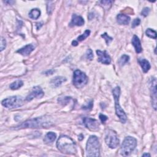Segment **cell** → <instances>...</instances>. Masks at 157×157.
<instances>
[{
    "instance_id": "6da1fadb",
    "label": "cell",
    "mask_w": 157,
    "mask_h": 157,
    "mask_svg": "<svg viewBox=\"0 0 157 157\" xmlns=\"http://www.w3.org/2000/svg\"><path fill=\"white\" fill-rule=\"evenodd\" d=\"M54 121L50 117L47 116L34 118L25 121L17 126L15 129L25 128H47L53 125Z\"/></svg>"
},
{
    "instance_id": "7a4b0ae2",
    "label": "cell",
    "mask_w": 157,
    "mask_h": 157,
    "mask_svg": "<svg viewBox=\"0 0 157 157\" xmlns=\"http://www.w3.org/2000/svg\"><path fill=\"white\" fill-rule=\"evenodd\" d=\"M58 149L63 153L74 155L77 152L76 145L73 139L67 136H61L57 142Z\"/></svg>"
},
{
    "instance_id": "3957f363",
    "label": "cell",
    "mask_w": 157,
    "mask_h": 157,
    "mask_svg": "<svg viewBox=\"0 0 157 157\" xmlns=\"http://www.w3.org/2000/svg\"><path fill=\"white\" fill-rule=\"evenodd\" d=\"M86 156H99L100 155V144L98 137L90 136L86 145Z\"/></svg>"
},
{
    "instance_id": "277c9868",
    "label": "cell",
    "mask_w": 157,
    "mask_h": 157,
    "mask_svg": "<svg viewBox=\"0 0 157 157\" xmlns=\"http://www.w3.org/2000/svg\"><path fill=\"white\" fill-rule=\"evenodd\" d=\"M113 97H114V101H115V109L117 116L119 118L120 121L122 124H125L127 117L125 114V112L123 110L120 105L119 103V99L120 95V86H116L112 90Z\"/></svg>"
},
{
    "instance_id": "5b68a950",
    "label": "cell",
    "mask_w": 157,
    "mask_h": 157,
    "mask_svg": "<svg viewBox=\"0 0 157 157\" xmlns=\"http://www.w3.org/2000/svg\"><path fill=\"white\" fill-rule=\"evenodd\" d=\"M137 146V141L134 137L127 136L125 138L121 144L120 149V154L122 156H127L131 155Z\"/></svg>"
},
{
    "instance_id": "8992f818",
    "label": "cell",
    "mask_w": 157,
    "mask_h": 157,
    "mask_svg": "<svg viewBox=\"0 0 157 157\" xmlns=\"http://www.w3.org/2000/svg\"><path fill=\"white\" fill-rule=\"evenodd\" d=\"M24 104L23 98L20 96H13L3 100L2 105L8 109H16L22 106Z\"/></svg>"
},
{
    "instance_id": "52a82bcc",
    "label": "cell",
    "mask_w": 157,
    "mask_h": 157,
    "mask_svg": "<svg viewBox=\"0 0 157 157\" xmlns=\"http://www.w3.org/2000/svg\"><path fill=\"white\" fill-rule=\"evenodd\" d=\"M88 82V77L79 69H77L73 74V84L77 89L84 87Z\"/></svg>"
},
{
    "instance_id": "ba28073f",
    "label": "cell",
    "mask_w": 157,
    "mask_h": 157,
    "mask_svg": "<svg viewBox=\"0 0 157 157\" xmlns=\"http://www.w3.org/2000/svg\"><path fill=\"white\" fill-rule=\"evenodd\" d=\"M105 142L110 149H116L119 145V139L117 134L114 130L108 129L106 134Z\"/></svg>"
},
{
    "instance_id": "9c48e42d",
    "label": "cell",
    "mask_w": 157,
    "mask_h": 157,
    "mask_svg": "<svg viewBox=\"0 0 157 157\" xmlns=\"http://www.w3.org/2000/svg\"><path fill=\"white\" fill-rule=\"evenodd\" d=\"M83 123L84 125L91 131H98L100 128V124L98 120L96 119L90 118V117H84L83 118Z\"/></svg>"
},
{
    "instance_id": "30bf717a",
    "label": "cell",
    "mask_w": 157,
    "mask_h": 157,
    "mask_svg": "<svg viewBox=\"0 0 157 157\" xmlns=\"http://www.w3.org/2000/svg\"><path fill=\"white\" fill-rule=\"evenodd\" d=\"M150 90L152 99V107L155 110H156V78H152L150 83Z\"/></svg>"
},
{
    "instance_id": "8fae6325",
    "label": "cell",
    "mask_w": 157,
    "mask_h": 157,
    "mask_svg": "<svg viewBox=\"0 0 157 157\" xmlns=\"http://www.w3.org/2000/svg\"><path fill=\"white\" fill-rule=\"evenodd\" d=\"M44 93L42 89L40 86H36L33 87L31 93L26 98V100L27 101H30L36 98H41L44 97Z\"/></svg>"
},
{
    "instance_id": "7c38bea8",
    "label": "cell",
    "mask_w": 157,
    "mask_h": 157,
    "mask_svg": "<svg viewBox=\"0 0 157 157\" xmlns=\"http://www.w3.org/2000/svg\"><path fill=\"white\" fill-rule=\"evenodd\" d=\"M97 54L98 57V61L99 62L104 65H109L110 63L111 58L106 50H97Z\"/></svg>"
},
{
    "instance_id": "4fadbf2b",
    "label": "cell",
    "mask_w": 157,
    "mask_h": 157,
    "mask_svg": "<svg viewBox=\"0 0 157 157\" xmlns=\"http://www.w3.org/2000/svg\"><path fill=\"white\" fill-rule=\"evenodd\" d=\"M34 48H35V47H34L33 44H28L23 47L22 48L19 49L17 51V53H19L20 55L26 57L29 55L34 50Z\"/></svg>"
},
{
    "instance_id": "5bb4252c",
    "label": "cell",
    "mask_w": 157,
    "mask_h": 157,
    "mask_svg": "<svg viewBox=\"0 0 157 157\" xmlns=\"http://www.w3.org/2000/svg\"><path fill=\"white\" fill-rule=\"evenodd\" d=\"M85 23L84 19L80 15H77L76 14H73L72 16V20L70 23L71 25L74 26H82Z\"/></svg>"
},
{
    "instance_id": "9a60e30c",
    "label": "cell",
    "mask_w": 157,
    "mask_h": 157,
    "mask_svg": "<svg viewBox=\"0 0 157 157\" xmlns=\"http://www.w3.org/2000/svg\"><path fill=\"white\" fill-rule=\"evenodd\" d=\"M132 44L134 47L136 53H137V54L141 53V52L142 51V48L141 46V41L136 35L133 36V38H132Z\"/></svg>"
},
{
    "instance_id": "2e32d148",
    "label": "cell",
    "mask_w": 157,
    "mask_h": 157,
    "mask_svg": "<svg viewBox=\"0 0 157 157\" xmlns=\"http://www.w3.org/2000/svg\"><path fill=\"white\" fill-rule=\"evenodd\" d=\"M66 81V78L62 76H57L52 79L50 84L53 87H58L62 85V84Z\"/></svg>"
},
{
    "instance_id": "e0dca14e",
    "label": "cell",
    "mask_w": 157,
    "mask_h": 157,
    "mask_svg": "<svg viewBox=\"0 0 157 157\" xmlns=\"http://www.w3.org/2000/svg\"><path fill=\"white\" fill-rule=\"evenodd\" d=\"M138 63L141 66L144 73H146L150 70V69L151 68L150 64L146 59L139 58L138 59Z\"/></svg>"
},
{
    "instance_id": "ac0fdd59",
    "label": "cell",
    "mask_w": 157,
    "mask_h": 157,
    "mask_svg": "<svg viewBox=\"0 0 157 157\" xmlns=\"http://www.w3.org/2000/svg\"><path fill=\"white\" fill-rule=\"evenodd\" d=\"M130 20H131V19L129 16L124 15V14H118L117 16V22L120 25H126L129 24Z\"/></svg>"
},
{
    "instance_id": "d6986e66",
    "label": "cell",
    "mask_w": 157,
    "mask_h": 157,
    "mask_svg": "<svg viewBox=\"0 0 157 157\" xmlns=\"http://www.w3.org/2000/svg\"><path fill=\"white\" fill-rule=\"evenodd\" d=\"M57 134L54 132H49L44 137V142L47 144H50L54 142L56 139Z\"/></svg>"
},
{
    "instance_id": "ffe728a7",
    "label": "cell",
    "mask_w": 157,
    "mask_h": 157,
    "mask_svg": "<svg viewBox=\"0 0 157 157\" xmlns=\"http://www.w3.org/2000/svg\"><path fill=\"white\" fill-rule=\"evenodd\" d=\"M41 15V11L38 9H33L29 12L30 18L33 20L38 19Z\"/></svg>"
},
{
    "instance_id": "44dd1931",
    "label": "cell",
    "mask_w": 157,
    "mask_h": 157,
    "mask_svg": "<svg viewBox=\"0 0 157 157\" xmlns=\"http://www.w3.org/2000/svg\"><path fill=\"white\" fill-rule=\"evenodd\" d=\"M23 85V82L22 81L19 80V81H16L14 82H12L10 85V89L12 90H18L20 89V87H22Z\"/></svg>"
},
{
    "instance_id": "7402d4cb",
    "label": "cell",
    "mask_w": 157,
    "mask_h": 157,
    "mask_svg": "<svg viewBox=\"0 0 157 157\" xmlns=\"http://www.w3.org/2000/svg\"><path fill=\"white\" fill-rule=\"evenodd\" d=\"M129 61V57L126 55H123L119 59L118 63L120 66H124L128 63Z\"/></svg>"
},
{
    "instance_id": "603a6c76",
    "label": "cell",
    "mask_w": 157,
    "mask_h": 157,
    "mask_svg": "<svg viewBox=\"0 0 157 157\" xmlns=\"http://www.w3.org/2000/svg\"><path fill=\"white\" fill-rule=\"evenodd\" d=\"M145 34L148 37L154 39H156V35H157L156 32L153 29L148 28L145 31Z\"/></svg>"
},
{
    "instance_id": "cb8c5ba5",
    "label": "cell",
    "mask_w": 157,
    "mask_h": 157,
    "mask_svg": "<svg viewBox=\"0 0 157 157\" xmlns=\"http://www.w3.org/2000/svg\"><path fill=\"white\" fill-rule=\"evenodd\" d=\"M72 100V98L71 97H64V98H60L58 100V101L60 104H62V105H66L69 102Z\"/></svg>"
},
{
    "instance_id": "d4e9b609",
    "label": "cell",
    "mask_w": 157,
    "mask_h": 157,
    "mask_svg": "<svg viewBox=\"0 0 157 157\" xmlns=\"http://www.w3.org/2000/svg\"><path fill=\"white\" fill-rule=\"evenodd\" d=\"M100 3L101 4V6L103 7V8H104L106 10H108L112 6L113 1H101Z\"/></svg>"
},
{
    "instance_id": "484cf974",
    "label": "cell",
    "mask_w": 157,
    "mask_h": 157,
    "mask_svg": "<svg viewBox=\"0 0 157 157\" xmlns=\"http://www.w3.org/2000/svg\"><path fill=\"white\" fill-rule=\"evenodd\" d=\"M90 34V31L89 30H85V33L84 34H82V35H81L80 36H78L77 38V41H82L84 40H85L87 37H88Z\"/></svg>"
},
{
    "instance_id": "4316f807",
    "label": "cell",
    "mask_w": 157,
    "mask_h": 157,
    "mask_svg": "<svg viewBox=\"0 0 157 157\" xmlns=\"http://www.w3.org/2000/svg\"><path fill=\"white\" fill-rule=\"evenodd\" d=\"M93 106V100H91V101H89L88 102L85 103V105H84L82 107V109L85 110H91L92 109Z\"/></svg>"
},
{
    "instance_id": "83f0119b",
    "label": "cell",
    "mask_w": 157,
    "mask_h": 157,
    "mask_svg": "<svg viewBox=\"0 0 157 157\" xmlns=\"http://www.w3.org/2000/svg\"><path fill=\"white\" fill-rule=\"evenodd\" d=\"M54 5L53 4L52 1H48L47 2V11L49 14H51L52 11L54 10Z\"/></svg>"
},
{
    "instance_id": "f1b7e54d",
    "label": "cell",
    "mask_w": 157,
    "mask_h": 157,
    "mask_svg": "<svg viewBox=\"0 0 157 157\" xmlns=\"http://www.w3.org/2000/svg\"><path fill=\"white\" fill-rule=\"evenodd\" d=\"M101 37L104 39H105L106 41V42L108 45H109V44L110 43V42L113 40V38L110 37L109 36H108V34L106 33H104V34H101Z\"/></svg>"
},
{
    "instance_id": "f546056e",
    "label": "cell",
    "mask_w": 157,
    "mask_h": 157,
    "mask_svg": "<svg viewBox=\"0 0 157 157\" xmlns=\"http://www.w3.org/2000/svg\"><path fill=\"white\" fill-rule=\"evenodd\" d=\"M93 51L92 50V49H89L87 50L86 52V58L89 60H92L93 58Z\"/></svg>"
},
{
    "instance_id": "4dcf8cb0",
    "label": "cell",
    "mask_w": 157,
    "mask_h": 157,
    "mask_svg": "<svg viewBox=\"0 0 157 157\" xmlns=\"http://www.w3.org/2000/svg\"><path fill=\"white\" fill-rule=\"evenodd\" d=\"M140 23H141V20H140V19H138V18L135 19L133 21V22H132V27L134 28L137 27V26L139 25V24H140Z\"/></svg>"
},
{
    "instance_id": "1f68e13d",
    "label": "cell",
    "mask_w": 157,
    "mask_h": 157,
    "mask_svg": "<svg viewBox=\"0 0 157 157\" xmlns=\"http://www.w3.org/2000/svg\"><path fill=\"white\" fill-rule=\"evenodd\" d=\"M6 47V40L3 38L1 37V52H2L4 49H5Z\"/></svg>"
},
{
    "instance_id": "d6a6232c",
    "label": "cell",
    "mask_w": 157,
    "mask_h": 157,
    "mask_svg": "<svg viewBox=\"0 0 157 157\" xmlns=\"http://www.w3.org/2000/svg\"><path fill=\"white\" fill-rule=\"evenodd\" d=\"M149 12H150V9L149 7H145L143 9L142 11L141 12V14L144 17H147L149 14Z\"/></svg>"
},
{
    "instance_id": "836d02e7",
    "label": "cell",
    "mask_w": 157,
    "mask_h": 157,
    "mask_svg": "<svg viewBox=\"0 0 157 157\" xmlns=\"http://www.w3.org/2000/svg\"><path fill=\"white\" fill-rule=\"evenodd\" d=\"M100 119L101 120V122H102V124H104L108 120V117L107 116H106L105 115L100 114Z\"/></svg>"
},
{
    "instance_id": "e575fe53",
    "label": "cell",
    "mask_w": 157,
    "mask_h": 157,
    "mask_svg": "<svg viewBox=\"0 0 157 157\" xmlns=\"http://www.w3.org/2000/svg\"><path fill=\"white\" fill-rule=\"evenodd\" d=\"M54 72H55L54 70H53V69H51V70H49L47 71L46 73V75H50V74H52L54 73Z\"/></svg>"
},
{
    "instance_id": "d590c367",
    "label": "cell",
    "mask_w": 157,
    "mask_h": 157,
    "mask_svg": "<svg viewBox=\"0 0 157 157\" xmlns=\"http://www.w3.org/2000/svg\"><path fill=\"white\" fill-rule=\"evenodd\" d=\"M36 26H37V29L39 30L42 26V23H36Z\"/></svg>"
},
{
    "instance_id": "8d00e7d4",
    "label": "cell",
    "mask_w": 157,
    "mask_h": 157,
    "mask_svg": "<svg viewBox=\"0 0 157 157\" xmlns=\"http://www.w3.org/2000/svg\"><path fill=\"white\" fill-rule=\"evenodd\" d=\"M72 44H73V46H77V44H78V42L76 41H73V42H72Z\"/></svg>"
},
{
    "instance_id": "74e56055",
    "label": "cell",
    "mask_w": 157,
    "mask_h": 157,
    "mask_svg": "<svg viewBox=\"0 0 157 157\" xmlns=\"http://www.w3.org/2000/svg\"><path fill=\"white\" fill-rule=\"evenodd\" d=\"M142 156H150V155L149 153H144Z\"/></svg>"
}]
</instances>
